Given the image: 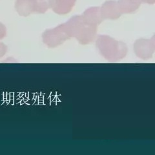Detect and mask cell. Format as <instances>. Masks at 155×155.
Returning <instances> with one entry per match:
<instances>
[{"mask_svg": "<svg viewBox=\"0 0 155 155\" xmlns=\"http://www.w3.org/2000/svg\"><path fill=\"white\" fill-rule=\"evenodd\" d=\"M76 0H49L50 7L60 15L69 13L75 5Z\"/></svg>", "mask_w": 155, "mask_h": 155, "instance_id": "277c9868", "label": "cell"}, {"mask_svg": "<svg viewBox=\"0 0 155 155\" xmlns=\"http://www.w3.org/2000/svg\"><path fill=\"white\" fill-rule=\"evenodd\" d=\"M96 45L105 57H122L127 52V47L124 43L116 41L109 36H99Z\"/></svg>", "mask_w": 155, "mask_h": 155, "instance_id": "7a4b0ae2", "label": "cell"}, {"mask_svg": "<svg viewBox=\"0 0 155 155\" xmlns=\"http://www.w3.org/2000/svg\"><path fill=\"white\" fill-rule=\"evenodd\" d=\"M82 18L87 23L96 26L102 22L104 19L100 7H91L86 10Z\"/></svg>", "mask_w": 155, "mask_h": 155, "instance_id": "52a82bcc", "label": "cell"}, {"mask_svg": "<svg viewBox=\"0 0 155 155\" xmlns=\"http://www.w3.org/2000/svg\"><path fill=\"white\" fill-rule=\"evenodd\" d=\"M140 3H147V4H150L152 5L155 3V0H138Z\"/></svg>", "mask_w": 155, "mask_h": 155, "instance_id": "4fadbf2b", "label": "cell"}, {"mask_svg": "<svg viewBox=\"0 0 155 155\" xmlns=\"http://www.w3.org/2000/svg\"><path fill=\"white\" fill-rule=\"evenodd\" d=\"M101 11L104 19H116L121 16L118 3L115 1H107L101 7Z\"/></svg>", "mask_w": 155, "mask_h": 155, "instance_id": "5b68a950", "label": "cell"}, {"mask_svg": "<svg viewBox=\"0 0 155 155\" xmlns=\"http://www.w3.org/2000/svg\"><path fill=\"white\" fill-rule=\"evenodd\" d=\"M134 51L140 57H151L154 50L149 40L140 39L134 43Z\"/></svg>", "mask_w": 155, "mask_h": 155, "instance_id": "ba28073f", "label": "cell"}, {"mask_svg": "<svg viewBox=\"0 0 155 155\" xmlns=\"http://www.w3.org/2000/svg\"><path fill=\"white\" fill-rule=\"evenodd\" d=\"M36 13H45L50 8L49 0H36Z\"/></svg>", "mask_w": 155, "mask_h": 155, "instance_id": "30bf717a", "label": "cell"}, {"mask_svg": "<svg viewBox=\"0 0 155 155\" xmlns=\"http://www.w3.org/2000/svg\"><path fill=\"white\" fill-rule=\"evenodd\" d=\"M150 40V43H151V46L153 48V50L154 51H155V35L153 36L151 40Z\"/></svg>", "mask_w": 155, "mask_h": 155, "instance_id": "5bb4252c", "label": "cell"}, {"mask_svg": "<svg viewBox=\"0 0 155 155\" xmlns=\"http://www.w3.org/2000/svg\"><path fill=\"white\" fill-rule=\"evenodd\" d=\"M7 51V46L2 43H0V58H2L6 54Z\"/></svg>", "mask_w": 155, "mask_h": 155, "instance_id": "7c38bea8", "label": "cell"}, {"mask_svg": "<svg viewBox=\"0 0 155 155\" xmlns=\"http://www.w3.org/2000/svg\"><path fill=\"white\" fill-rule=\"evenodd\" d=\"M15 8L20 16H28L36 13V0H16Z\"/></svg>", "mask_w": 155, "mask_h": 155, "instance_id": "8992f818", "label": "cell"}, {"mask_svg": "<svg viewBox=\"0 0 155 155\" xmlns=\"http://www.w3.org/2000/svg\"><path fill=\"white\" fill-rule=\"evenodd\" d=\"M43 41L48 47H56L61 45L71 37L67 32L65 23L54 28L48 29L43 32Z\"/></svg>", "mask_w": 155, "mask_h": 155, "instance_id": "3957f363", "label": "cell"}, {"mask_svg": "<svg viewBox=\"0 0 155 155\" xmlns=\"http://www.w3.org/2000/svg\"><path fill=\"white\" fill-rule=\"evenodd\" d=\"M6 27L3 24L0 23V40H2L5 36H6Z\"/></svg>", "mask_w": 155, "mask_h": 155, "instance_id": "8fae6325", "label": "cell"}, {"mask_svg": "<svg viewBox=\"0 0 155 155\" xmlns=\"http://www.w3.org/2000/svg\"><path fill=\"white\" fill-rule=\"evenodd\" d=\"M121 13H133L139 8L140 3L138 0H119L117 2Z\"/></svg>", "mask_w": 155, "mask_h": 155, "instance_id": "9c48e42d", "label": "cell"}, {"mask_svg": "<svg viewBox=\"0 0 155 155\" xmlns=\"http://www.w3.org/2000/svg\"><path fill=\"white\" fill-rule=\"evenodd\" d=\"M65 25L69 36L75 37L81 44L92 42L96 35L97 26L85 21L82 16L71 18Z\"/></svg>", "mask_w": 155, "mask_h": 155, "instance_id": "6da1fadb", "label": "cell"}]
</instances>
